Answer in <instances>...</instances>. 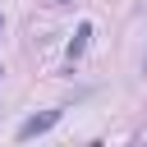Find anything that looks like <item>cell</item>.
Masks as SVG:
<instances>
[{"label": "cell", "mask_w": 147, "mask_h": 147, "mask_svg": "<svg viewBox=\"0 0 147 147\" xmlns=\"http://www.w3.org/2000/svg\"><path fill=\"white\" fill-rule=\"evenodd\" d=\"M87 37H92V23H83V28L74 32V41H69V60H78V55L87 51Z\"/></svg>", "instance_id": "7a4b0ae2"}, {"label": "cell", "mask_w": 147, "mask_h": 147, "mask_svg": "<svg viewBox=\"0 0 147 147\" xmlns=\"http://www.w3.org/2000/svg\"><path fill=\"white\" fill-rule=\"evenodd\" d=\"M142 69H147V60H142Z\"/></svg>", "instance_id": "277c9868"}, {"label": "cell", "mask_w": 147, "mask_h": 147, "mask_svg": "<svg viewBox=\"0 0 147 147\" xmlns=\"http://www.w3.org/2000/svg\"><path fill=\"white\" fill-rule=\"evenodd\" d=\"M46 5H69V0H46Z\"/></svg>", "instance_id": "3957f363"}, {"label": "cell", "mask_w": 147, "mask_h": 147, "mask_svg": "<svg viewBox=\"0 0 147 147\" xmlns=\"http://www.w3.org/2000/svg\"><path fill=\"white\" fill-rule=\"evenodd\" d=\"M55 124H60V110H46V115H32V119H23L14 138H18V142H32V138H41V133H51Z\"/></svg>", "instance_id": "6da1fadb"}]
</instances>
